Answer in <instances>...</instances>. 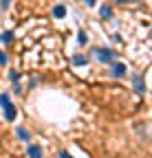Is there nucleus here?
Listing matches in <instances>:
<instances>
[{
	"label": "nucleus",
	"mask_w": 152,
	"mask_h": 158,
	"mask_svg": "<svg viewBox=\"0 0 152 158\" xmlns=\"http://www.w3.org/2000/svg\"><path fill=\"white\" fill-rule=\"evenodd\" d=\"M90 57L97 59V62H102V64H115L117 62V53L112 48H93Z\"/></svg>",
	"instance_id": "nucleus-1"
},
{
	"label": "nucleus",
	"mask_w": 152,
	"mask_h": 158,
	"mask_svg": "<svg viewBox=\"0 0 152 158\" xmlns=\"http://www.w3.org/2000/svg\"><path fill=\"white\" fill-rule=\"evenodd\" d=\"M15 114H18V110H15V106H11V103H7V106H5V118H7V121H13V118H15Z\"/></svg>",
	"instance_id": "nucleus-2"
},
{
	"label": "nucleus",
	"mask_w": 152,
	"mask_h": 158,
	"mask_svg": "<svg viewBox=\"0 0 152 158\" xmlns=\"http://www.w3.org/2000/svg\"><path fill=\"white\" fill-rule=\"evenodd\" d=\"M110 75H112V77H121V75H126V66L115 62V64H112V70H110Z\"/></svg>",
	"instance_id": "nucleus-3"
},
{
	"label": "nucleus",
	"mask_w": 152,
	"mask_h": 158,
	"mask_svg": "<svg viewBox=\"0 0 152 158\" xmlns=\"http://www.w3.org/2000/svg\"><path fill=\"white\" fill-rule=\"evenodd\" d=\"M29 158H42V147L40 145H29Z\"/></svg>",
	"instance_id": "nucleus-4"
},
{
	"label": "nucleus",
	"mask_w": 152,
	"mask_h": 158,
	"mask_svg": "<svg viewBox=\"0 0 152 158\" xmlns=\"http://www.w3.org/2000/svg\"><path fill=\"white\" fill-rule=\"evenodd\" d=\"M135 88H137V92H139V94H143V92H145V84H143V77H141V75H137V77H135Z\"/></svg>",
	"instance_id": "nucleus-5"
},
{
	"label": "nucleus",
	"mask_w": 152,
	"mask_h": 158,
	"mask_svg": "<svg viewBox=\"0 0 152 158\" xmlns=\"http://www.w3.org/2000/svg\"><path fill=\"white\" fill-rule=\"evenodd\" d=\"M53 15H55V18H64V15H66V7H64V5H55V7H53Z\"/></svg>",
	"instance_id": "nucleus-6"
},
{
	"label": "nucleus",
	"mask_w": 152,
	"mask_h": 158,
	"mask_svg": "<svg viewBox=\"0 0 152 158\" xmlns=\"http://www.w3.org/2000/svg\"><path fill=\"white\" fill-rule=\"evenodd\" d=\"M99 15L108 20V18H112V9H110L108 5H104V7H99Z\"/></svg>",
	"instance_id": "nucleus-7"
},
{
	"label": "nucleus",
	"mask_w": 152,
	"mask_h": 158,
	"mask_svg": "<svg viewBox=\"0 0 152 158\" xmlns=\"http://www.w3.org/2000/svg\"><path fill=\"white\" fill-rule=\"evenodd\" d=\"M73 64H75V66H84V64H88V59H86L84 55H75V57H73Z\"/></svg>",
	"instance_id": "nucleus-8"
},
{
	"label": "nucleus",
	"mask_w": 152,
	"mask_h": 158,
	"mask_svg": "<svg viewBox=\"0 0 152 158\" xmlns=\"http://www.w3.org/2000/svg\"><path fill=\"white\" fill-rule=\"evenodd\" d=\"M15 132H18V138H20V141H29V132L24 127H18Z\"/></svg>",
	"instance_id": "nucleus-9"
},
{
	"label": "nucleus",
	"mask_w": 152,
	"mask_h": 158,
	"mask_svg": "<svg viewBox=\"0 0 152 158\" xmlns=\"http://www.w3.org/2000/svg\"><path fill=\"white\" fill-rule=\"evenodd\" d=\"M0 40H2V42H11V40H13V33L7 31V33H2V37H0Z\"/></svg>",
	"instance_id": "nucleus-10"
},
{
	"label": "nucleus",
	"mask_w": 152,
	"mask_h": 158,
	"mask_svg": "<svg viewBox=\"0 0 152 158\" xmlns=\"http://www.w3.org/2000/svg\"><path fill=\"white\" fill-rule=\"evenodd\" d=\"M86 40H88V37H86V33H84V31H80V33H77V42H80V44H86Z\"/></svg>",
	"instance_id": "nucleus-11"
},
{
	"label": "nucleus",
	"mask_w": 152,
	"mask_h": 158,
	"mask_svg": "<svg viewBox=\"0 0 152 158\" xmlns=\"http://www.w3.org/2000/svg\"><path fill=\"white\" fill-rule=\"evenodd\" d=\"M7 103H11V101H9V94H0V106L5 108Z\"/></svg>",
	"instance_id": "nucleus-12"
},
{
	"label": "nucleus",
	"mask_w": 152,
	"mask_h": 158,
	"mask_svg": "<svg viewBox=\"0 0 152 158\" xmlns=\"http://www.w3.org/2000/svg\"><path fill=\"white\" fill-rule=\"evenodd\" d=\"M9 79H11L13 84H18V73H15V70H11V73H9Z\"/></svg>",
	"instance_id": "nucleus-13"
},
{
	"label": "nucleus",
	"mask_w": 152,
	"mask_h": 158,
	"mask_svg": "<svg viewBox=\"0 0 152 158\" xmlns=\"http://www.w3.org/2000/svg\"><path fill=\"white\" fill-rule=\"evenodd\" d=\"M5 64H7V55L0 51V66H5Z\"/></svg>",
	"instance_id": "nucleus-14"
},
{
	"label": "nucleus",
	"mask_w": 152,
	"mask_h": 158,
	"mask_svg": "<svg viewBox=\"0 0 152 158\" xmlns=\"http://www.w3.org/2000/svg\"><path fill=\"white\" fill-rule=\"evenodd\" d=\"M0 5H2V9H9V5H11V0H0Z\"/></svg>",
	"instance_id": "nucleus-15"
},
{
	"label": "nucleus",
	"mask_w": 152,
	"mask_h": 158,
	"mask_svg": "<svg viewBox=\"0 0 152 158\" xmlns=\"http://www.w3.org/2000/svg\"><path fill=\"white\" fill-rule=\"evenodd\" d=\"M60 158H73V156H71L68 152H60Z\"/></svg>",
	"instance_id": "nucleus-16"
},
{
	"label": "nucleus",
	"mask_w": 152,
	"mask_h": 158,
	"mask_svg": "<svg viewBox=\"0 0 152 158\" xmlns=\"http://www.w3.org/2000/svg\"><path fill=\"white\" fill-rule=\"evenodd\" d=\"M95 2H97V0H86V5H90V7H93Z\"/></svg>",
	"instance_id": "nucleus-17"
},
{
	"label": "nucleus",
	"mask_w": 152,
	"mask_h": 158,
	"mask_svg": "<svg viewBox=\"0 0 152 158\" xmlns=\"http://www.w3.org/2000/svg\"><path fill=\"white\" fill-rule=\"evenodd\" d=\"M117 2H128V0H117Z\"/></svg>",
	"instance_id": "nucleus-18"
}]
</instances>
